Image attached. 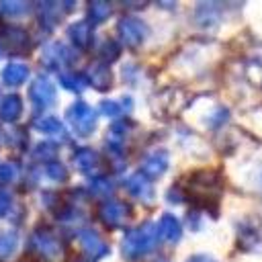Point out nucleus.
Here are the masks:
<instances>
[{
    "label": "nucleus",
    "mask_w": 262,
    "mask_h": 262,
    "mask_svg": "<svg viewBox=\"0 0 262 262\" xmlns=\"http://www.w3.org/2000/svg\"><path fill=\"white\" fill-rule=\"evenodd\" d=\"M158 239V229L151 223H145L137 229H131L123 239V254L127 258H137L147 254Z\"/></svg>",
    "instance_id": "1"
},
{
    "label": "nucleus",
    "mask_w": 262,
    "mask_h": 262,
    "mask_svg": "<svg viewBox=\"0 0 262 262\" xmlns=\"http://www.w3.org/2000/svg\"><path fill=\"white\" fill-rule=\"evenodd\" d=\"M68 121H70V125L74 127L76 133L88 135V133L94 129V125H96V115H94V111H92L86 102L76 100V102L68 108Z\"/></svg>",
    "instance_id": "2"
},
{
    "label": "nucleus",
    "mask_w": 262,
    "mask_h": 262,
    "mask_svg": "<svg viewBox=\"0 0 262 262\" xmlns=\"http://www.w3.org/2000/svg\"><path fill=\"white\" fill-rule=\"evenodd\" d=\"M145 33H147V27L143 25V20H139L135 16H127L119 23V35H121L123 43L129 47H137L145 39Z\"/></svg>",
    "instance_id": "3"
},
{
    "label": "nucleus",
    "mask_w": 262,
    "mask_h": 262,
    "mask_svg": "<svg viewBox=\"0 0 262 262\" xmlns=\"http://www.w3.org/2000/svg\"><path fill=\"white\" fill-rule=\"evenodd\" d=\"M29 94H31V100L37 108H47L55 102V88L45 76H39V78L33 80V84L29 88Z\"/></svg>",
    "instance_id": "4"
},
{
    "label": "nucleus",
    "mask_w": 262,
    "mask_h": 262,
    "mask_svg": "<svg viewBox=\"0 0 262 262\" xmlns=\"http://www.w3.org/2000/svg\"><path fill=\"white\" fill-rule=\"evenodd\" d=\"M31 244H33L35 250H37L39 254H43V258H47V260H55V258H59V254H61L59 242H57L51 233H47V231H37V233L33 235Z\"/></svg>",
    "instance_id": "5"
},
{
    "label": "nucleus",
    "mask_w": 262,
    "mask_h": 262,
    "mask_svg": "<svg viewBox=\"0 0 262 262\" xmlns=\"http://www.w3.org/2000/svg\"><path fill=\"white\" fill-rule=\"evenodd\" d=\"M100 217H102V221H104L106 225L119 227V225L125 221V217H127V207H125L121 201H108V203L102 205Z\"/></svg>",
    "instance_id": "6"
},
{
    "label": "nucleus",
    "mask_w": 262,
    "mask_h": 262,
    "mask_svg": "<svg viewBox=\"0 0 262 262\" xmlns=\"http://www.w3.org/2000/svg\"><path fill=\"white\" fill-rule=\"evenodd\" d=\"M80 244H82V248L86 250V254L92 256V258H100L102 254H106L104 242H102V239L98 237V233H94L92 229H88V231H84V233L80 235Z\"/></svg>",
    "instance_id": "7"
},
{
    "label": "nucleus",
    "mask_w": 262,
    "mask_h": 262,
    "mask_svg": "<svg viewBox=\"0 0 262 262\" xmlns=\"http://www.w3.org/2000/svg\"><path fill=\"white\" fill-rule=\"evenodd\" d=\"M168 168V156L164 151H151L145 160H143V172L151 178L160 176L164 170Z\"/></svg>",
    "instance_id": "8"
},
{
    "label": "nucleus",
    "mask_w": 262,
    "mask_h": 262,
    "mask_svg": "<svg viewBox=\"0 0 262 262\" xmlns=\"http://www.w3.org/2000/svg\"><path fill=\"white\" fill-rule=\"evenodd\" d=\"M29 76V68L25 63H8L4 70H2V82L8 84V86H18L27 80Z\"/></svg>",
    "instance_id": "9"
},
{
    "label": "nucleus",
    "mask_w": 262,
    "mask_h": 262,
    "mask_svg": "<svg viewBox=\"0 0 262 262\" xmlns=\"http://www.w3.org/2000/svg\"><path fill=\"white\" fill-rule=\"evenodd\" d=\"M158 233H160L166 242H176V239L180 237V223H178V219H176L174 215L166 213V215L160 219V229H158Z\"/></svg>",
    "instance_id": "10"
},
{
    "label": "nucleus",
    "mask_w": 262,
    "mask_h": 262,
    "mask_svg": "<svg viewBox=\"0 0 262 262\" xmlns=\"http://www.w3.org/2000/svg\"><path fill=\"white\" fill-rule=\"evenodd\" d=\"M20 111H23V102H20V98L16 94H8V96L2 98V102H0V119L14 121L20 115Z\"/></svg>",
    "instance_id": "11"
},
{
    "label": "nucleus",
    "mask_w": 262,
    "mask_h": 262,
    "mask_svg": "<svg viewBox=\"0 0 262 262\" xmlns=\"http://www.w3.org/2000/svg\"><path fill=\"white\" fill-rule=\"evenodd\" d=\"M43 61L51 68L61 66L63 61H68V47H63L61 43H51L45 47L43 51Z\"/></svg>",
    "instance_id": "12"
},
{
    "label": "nucleus",
    "mask_w": 262,
    "mask_h": 262,
    "mask_svg": "<svg viewBox=\"0 0 262 262\" xmlns=\"http://www.w3.org/2000/svg\"><path fill=\"white\" fill-rule=\"evenodd\" d=\"M35 127L41 131V133H45V135H53V137H66V129H63V125L59 123V119H55V117H41V119H37L35 121Z\"/></svg>",
    "instance_id": "13"
},
{
    "label": "nucleus",
    "mask_w": 262,
    "mask_h": 262,
    "mask_svg": "<svg viewBox=\"0 0 262 262\" xmlns=\"http://www.w3.org/2000/svg\"><path fill=\"white\" fill-rule=\"evenodd\" d=\"M125 184H127V190H129L131 194L139 196V199H149V196H151V186H149V182H147L141 174L129 176Z\"/></svg>",
    "instance_id": "14"
},
{
    "label": "nucleus",
    "mask_w": 262,
    "mask_h": 262,
    "mask_svg": "<svg viewBox=\"0 0 262 262\" xmlns=\"http://www.w3.org/2000/svg\"><path fill=\"white\" fill-rule=\"evenodd\" d=\"M74 162H76V166H78L82 172H90V170L96 168L98 156H96L92 149H80V151L74 156Z\"/></svg>",
    "instance_id": "15"
},
{
    "label": "nucleus",
    "mask_w": 262,
    "mask_h": 262,
    "mask_svg": "<svg viewBox=\"0 0 262 262\" xmlns=\"http://www.w3.org/2000/svg\"><path fill=\"white\" fill-rule=\"evenodd\" d=\"M70 39L78 45V47H86L88 45V39H90V29H88V23H76L70 27Z\"/></svg>",
    "instance_id": "16"
},
{
    "label": "nucleus",
    "mask_w": 262,
    "mask_h": 262,
    "mask_svg": "<svg viewBox=\"0 0 262 262\" xmlns=\"http://www.w3.org/2000/svg\"><path fill=\"white\" fill-rule=\"evenodd\" d=\"M16 248V233L14 231H6L0 233V258H6L14 252Z\"/></svg>",
    "instance_id": "17"
},
{
    "label": "nucleus",
    "mask_w": 262,
    "mask_h": 262,
    "mask_svg": "<svg viewBox=\"0 0 262 262\" xmlns=\"http://www.w3.org/2000/svg\"><path fill=\"white\" fill-rule=\"evenodd\" d=\"M90 80H92L98 88H106L108 82H111V74H108V70H106L104 66H96V68L92 70V74H90Z\"/></svg>",
    "instance_id": "18"
},
{
    "label": "nucleus",
    "mask_w": 262,
    "mask_h": 262,
    "mask_svg": "<svg viewBox=\"0 0 262 262\" xmlns=\"http://www.w3.org/2000/svg\"><path fill=\"white\" fill-rule=\"evenodd\" d=\"M27 4L25 2H0V12L8 14V16H20L23 12H27Z\"/></svg>",
    "instance_id": "19"
},
{
    "label": "nucleus",
    "mask_w": 262,
    "mask_h": 262,
    "mask_svg": "<svg viewBox=\"0 0 262 262\" xmlns=\"http://www.w3.org/2000/svg\"><path fill=\"white\" fill-rule=\"evenodd\" d=\"M108 10H111L108 4H104V2H92L90 8H88V14H90L92 20H104L108 16Z\"/></svg>",
    "instance_id": "20"
},
{
    "label": "nucleus",
    "mask_w": 262,
    "mask_h": 262,
    "mask_svg": "<svg viewBox=\"0 0 262 262\" xmlns=\"http://www.w3.org/2000/svg\"><path fill=\"white\" fill-rule=\"evenodd\" d=\"M61 84L68 90H82L84 88V78L78 74H61Z\"/></svg>",
    "instance_id": "21"
},
{
    "label": "nucleus",
    "mask_w": 262,
    "mask_h": 262,
    "mask_svg": "<svg viewBox=\"0 0 262 262\" xmlns=\"http://www.w3.org/2000/svg\"><path fill=\"white\" fill-rule=\"evenodd\" d=\"M45 172H47V176L53 178V180H63V178H66V168H63L61 164H55V162H53V164H47V170H45Z\"/></svg>",
    "instance_id": "22"
},
{
    "label": "nucleus",
    "mask_w": 262,
    "mask_h": 262,
    "mask_svg": "<svg viewBox=\"0 0 262 262\" xmlns=\"http://www.w3.org/2000/svg\"><path fill=\"white\" fill-rule=\"evenodd\" d=\"M16 176V168L12 164H0V182H10Z\"/></svg>",
    "instance_id": "23"
},
{
    "label": "nucleus",
    "mask_w": 262,
    "mask_h": 262,
    "mask_svg": "<svg viewBox=\"0 0 262 262\" xmlns=\"http://www.w3.org/2000/svg\"><path fill=\"white\" fill-rule=\"evenodd\" d=\"M100 111H102L106 117H117V115L121 113V106H119L117 102H113V100H104V102H100Z\"/></svg>",
    "instance_id": "24"
},
{
    "label": "nucleus",
    "mask_w": 262,
    "mask_h": 262,
    "mask_svg": "<svg viewBox=\"0 0 262 262\" xmlns=\"http://www.w3.org/2000/svg\"><path fill=\"white\" fill-rule=\"evenodd\" d=\"M92 188H94V192H108L111 190V182H106L104 178H96L92 182Z\"/></svg>",
    "instance_id": "25"
},
{
    "label": "nucleus",
    "mask_w": 262,
    "mask_h": 262,
    "mask_svg": "<svg viewBox=\"0 0 262 262\" xmlns=\"http://www.w3.org/2000/svg\"><path fill=\"white\" fill-rule=\"evenodd\" d=\"M10 209V196L6 192H0V215H6Z\"/></svg>",
    "instance_id": "26"
},
{
    "label": "nucleus",
    "mask_w": 262,
    "mask_h": 262,
    "mask_svg": "<svg viewBox=\"0 0 262 262\" xmlns=\"http://www.w3.org/2000/svg\"><path fill=\"white\" fill-rule=\"evenodd\" d=\"M188 262H215V260L209 258V256H205V254H199V256H192Z\"/></svg>",
    "instance_id": "27"
},
{
    "label": "nucleus",
    "mask_w": 262,
    "mask_h": 262,
    "mask_svg": "<svg viewBox=\"0 0 262 262\" xmlns=\"http://www.w3.org/2000/svg\"><path fill=\"white\" fill-rule=\"evenodd\" d=\"M160 262H166V260H160Z\"/></svg>",
    "instance_id": "28"
},
{
    "label": "nucleus",
    "mask_w": 262,
    "mask_h": 262,
    "mask_svg": "<svg viewBox=\"0 0 262 262\" xmlns=\"http://www.w3.org/2000/svg\"><path fill=\"white\" fill-rule=\"evenodd\" d=\"M0 53H2V49H0Z\"/></svg>",
    "instance_id": "29"
}]
</instances>
